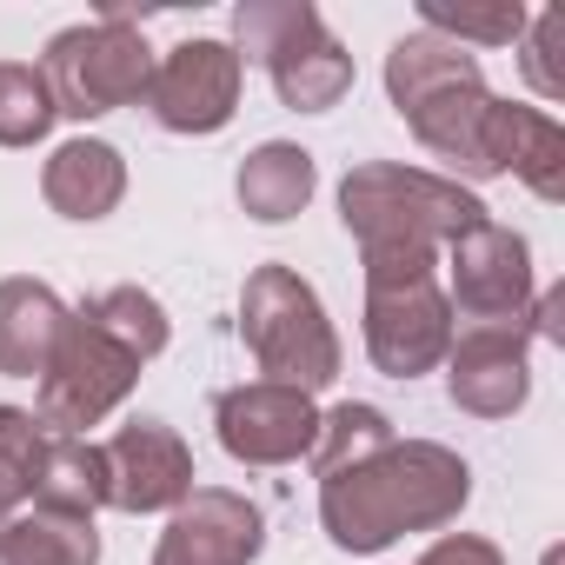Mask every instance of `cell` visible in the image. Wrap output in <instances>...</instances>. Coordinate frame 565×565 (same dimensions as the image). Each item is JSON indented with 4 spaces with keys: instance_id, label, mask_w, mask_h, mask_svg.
<instances>
[{
    "instance_id": "cell-1",
    "label": "cell",
    "mask_w": 565,
    "mask_h": 565,
    "mask_svg": "<svg viewBox=\"0 0 565 565\" xmlns=\"http://www.w3.org/2000/svg\"><path fill=\"white\" fill-rule=\"evenodd\" d=\"M472 466L439 439H386L380 452L320 479V525L340 552L373 558L406 532H439L466 512Z\"/></svg>"
},
{
    "instance_id": "cell-2",
    "label": "cell",
    "mask_w": 565,
    "mask_h": 565,
    "mask_svg": "<svg viewBox=\"0 0 565 565\" xmlns=\"http://www.w3.org/2000/svg\"><path fill=\"white\" fill-rule=\"evenodd\" d=\"M386 94L399 107V120L413 127V140L426 153H439L452 173L486 180L479 140H486V114H492V87L479 74V61L439 34H406L386 54Z\"/></svg>"
},
{
    "instance_id": "cell-3",
    "label": "cell",
    "mask_w": 565,
    "mask_h": 565,
    "mask_svg": "<svg viewBox=\"0 0 565 565\" xmlns=\"http://www.w3.org/2000/svg\"><path fill=\"white\" fill-rule=\"evenodd\" d=\"M340 220L360 239V253H373V246L446 253L459 233H472L486 220V206L446 173L399 167V160H366L340 180Z\"/></svg>"
},
{
    "instance_id": "cell-4",
    "label": "cell",
    "mask_w": 565,
    "mask_h": 565,
    "mask_svg": "<svg viewBox=\"0 0 565 565\" xmlns=\"http://www.w3.org/2000/svg\"><path fill=\"white\" fill-rule=\"evenodd\" d=\"M366 259V353L386 380H419L446 366L452 307L439 287V253L426 246H373Z\"/></svg>"
},
{
    "instance_id": "cell-5",
    "label": "cell",
    "mask_w": 565,
    "mask_h": 565,
    "mask_svg": "<svg viewBox=\"0 0 565 565\" xmlns=\"http://www.w3.org/2000/svg\"><path fill=\"white\" fill-rule=\"evenodd\" d=\"M239 340L253 353V366L273 386L294 393H320L340 380V333L320 307V294L294 266H253L246 294H239Z\"/></svg>"
},
{
    "instance_id": "cell-6",
    "label": "cell",
    "mask_w": 565,
    "mask_h": 565,
    "mask_svg": "<svg viewBox=\"0 0 565 565\" xmlns=\"http://www.w3.org/2000/svg\"><path fill=\"white\" fill-rule=\"evenodd\" d=\"M41 81H47V94H54V114H67V120H100V114H120V107L147 100L153 47H147V34L134 28V14L120 8V0H107L100 21L67 28V34L47 41Z\"/></svg>"
},
{
    "instance_id": "cell-7",
    "label": "cell",
    "mask_w": 565,
    "mask_h": 565,
    "mask_svg": "<svg viewBox=\"0 0 565 565\" xmlns=\"http://www.w3.org/2000/svg\"><path fill=\"white\" fill-rule=\"evenodd\" d=\"M134 386H140V360H134L120 340H107L87 313H67L61 347H54V360H47V373H41L34 419H41L47 433L87 439V426H100L107 413H120Z\"/></svg>"
},
{
    "instance_id": "cell-8",
    "label": "cell",
    "mask_w": 565,
    "mask_h": 565,
    "mask_svg": "<svg viewBox=\"0 0 565 565\" xmlns=\"http://www.w3.org/2000/svg\"><path fill=\"white\" fill-rule=\"evenodd\" d=\"M446 307H452V327H525L532 313V246L525 233L499 226V220H479L472 233H459L446 246Z\"/></svg>"
},
{
    "instance_id": "cell-9",
    "label": "cell",
    "mask_w": 565,
    "mask_h": 565,
    "mask_svg": "<svg viewBox=\"0 0 565 565\" xmlns=\"http://www.w3.org/2000/svg\"><path fill=\"white\" fill-rule=\"evenodd\" d=\"M213 426H220L226 459H239V466H294L320 439V406H313V393L253 380V386H226L213 399Z\"/></svg>"
},
{
    "instance_id": "cell-10",
    "label": "cell",
    "mask_w": 565,
    "mask_h": 565,
    "mask_svg": "<svg viewBox=\"0 0 565 565\" xmlns=\"http://www.w3.org/2000/svg\"><path fill=\"white\" fill-rule=\"evenodd\" d=\"M246 61L226 41H180L167 61H153L147 107L167 134H220L239 114Z\"/></svg>"
},
{
    "instance_id": "cell-11",
    "label": "cell",
    "mask_w": 565,
    "mask_h": 565,
    "mask_svg": "<svg viewBox=\"0 0 565 565\" xmlns=\"http://www.w3.org/2000/svg\"><path fill=\"white\" fill-rule=\"evenodd\" d=\"M532 333L525 327H452L446 393L472 419H512L532 393Z\"/></svg>"
},
{
    "instance_id": "cell-12",
    "label": "cell",
    "mask_w": 565,
    "mask_h": 565,
    "mask_svg": "<svg viewBox=\"0 0 565 565\" xmlns=\"http://www.w3.org/2000/svg\"><path fill=\"white\" fill-rule=\"evenodd\" d=\"M266 545V519L246 492H226V486H193L160 545H153V565H253Z\"/></svg>"
},
{
    "instance_id": "cell-13",
    "label": "cell",
    "mask_w": 565,
    "mask_h": 565,
    "mask_svg": "<svg viewBox=\"0 0 565 565\" xmlns=\"http://www.w3.org/2000/svg\"><path fill=\"white\" fill-rule=\"evenodd\" d=\"M100 459H107V505L114 512H173L193 492V446L160 419L120 426L100 446Z\"/></svg>"
},
{
    "instance_id": "cell-14",
    "label": "cell",
    "mask_w": 565,
    "mask_h": 565,
    "mask_svg": "<svg viewBox=\"0 0 565 565\" xmlns=\"http://www.w3.org/2000/svg\"><path fill=\"white\" fill-rule=\"evenodd\" d=\"M479 160H486V180L519 173L539 200H565V127H558L545 107L492 100V114H486V140H479Z\"/></svg>"
},
{
    "instance_id": "cell-15",
    "label": "cell",
    "mask_w": 565,
    "mask_h": 565,
    "mask_svg": "<svg viewBox=\"0 0 565 565\" xmlns=\"http://www.w3.org/2000/svg\"><path fill=\"white\" fill-rule=\"evenodd\" d=\"M259 67L273 74L279 107H294V114H327L353 94V54L327 34V21H307L300 34H287Z\"/></svg>"
},
{
    "instance_id": "cell-16",
    "label": "cell",
    "mask_w": 565,
    "mask_h": 565,
    "mask_svg": "<svg viewBox=\"0 0 565 565\" xmlns=\"http://www.w3.org/2000/svg\"><path fill=\"white\" fill-rule=\"evenodd\" d=\"M41 193L61 220H107L127 200V160L107 140H61L41 167Z\"/></svg>"
},
{
    "instance_id": "cell-17",
    "label": "cell",
    "mask_w": 565,
    "mask_h": 565,
    "mask_svg": "<svg viewBox=\"0 0 565 565\" xmlns=\"http://www.w3.org/2000/svg\"><path fill=\"white\" fill-rule=\"evenodd\" d=\"M67 307L47 279H0V373L8 380H41L54 347H61Z\"/></svg>"
},
{
    "instance_id": "cell-18",
    "label": "cell",
    "mask_w": 565,
    "mask_h": 565,
    "mask_svg": "<svg viewBox=\"0 0 565 565\" xmlns=\"http://www.w3.org/2000/svg\"><path fill=\"white\" fill-rule=\"evenodd\" d=\"M233 186H239L246 220L279 226V220H294V213L313 200L320 167H313V153L294 147V140H266V147H253V153L239 160V180H233Z\"/></svg>"
},
{
    "instance_id": "cell-19",
    "label": "cell",
    "mask_w": 565,
    "mask_h": 565,
    "mask_svg": "<svg viewBox=\"0 0 565 565\" xmlns=\"http://www.w3.org/2000/svg\"><path fill=\"white\" fill-rule=\"evenodd\" d=\"M0 565H100V532L81 512L28 505L0 525Z\"/></svg>"
},
{
    "instance_id": "cell-20",
    "label": "cell",
    "mask_w": 565,
    "mask_h": 565,
    "mask_svg": "<svg viewBox=\"0 0 565 565\" xmlns=\"http://www.w3.org/2000/svg\"><path fill=\"white\" fill-rule=\"evenodd\" d=\"M34 505L94 519L107 505V459H100V446L94 439H74V433H47L41 472H34Z\"/></svg>"
},
{
    "instance_id": "cell-21",
    "label": "cell",
    "mask_w": 565,
    "mask_h": 565,
    "mask_svg": "<svg viewBox=\"0 0 565 565\" xmlns=\"http://www.w3.org/2000/svg\"><path fill=\"white\" fill-rule=\"evenodd\" d=\"M81 313H87L107 340H120L140 366H147V360H160V353H167V340H173L167 307H160L147 287H107V294H94Z\"/></svg>"
},
{
    "instance_id": "cell-22",
    "label": "cell",
    "mask_w": 565,
    "mask_h": 565,
    "mask_svg": "<svg viewBox=\"0 0 565 565\" xmlns=\"http://www.w3.org/2000/svg\"><path fill=\"white\" fill-rule=\"evenodd\" d=\"M419 21H426V34H439V41H452V47H519V34H525V8L519 0H492V8H466V0H419Z\"/></svg>"
},
{
    "instance_id": "cell-23",
    "label": "cell",
    "mask_w": 565,
    "mask_h": 565,
    "mask_svg": "<svg viewBox=\"0 0 565 565\" xmlns=\"http://www.w3.org/2000/svg\"><path fill=\"white\" fill-rule=\"evenodd\" d=\"M386 439H399L393 433V419L380 413V406H366V399H347V406H333V413H320V439H313V472L327 479V472H340V466H353V459H366V452H380Z\"/></svg>"
},
{
    "instance_id": "cell-24",
    "label": "cell",
    "mask_w": 565,
    "mask_h": 565,
    "mask_svg": "<svg viewBox=\"0 0 565 565\" xmlns=\"http://www.w3.org/2000/svg\"><path fill=\"white\" fill-rule=\"evenodd\" d=\"M41 446L47 426L21 406H0V525H8L28 499H34V472H41Z\"/></svg>"
},
{
    "instance_id": "cell-25",
    "label": "cell",
    "mask_w": 565,
    "mask_h": 565,
    "mask_svg": "<svg viewBox=\"0 0 565 565\" xmlns=\"http://www.w3.org/2000/svg\"><path fill=\"white\" fill-rule=\"evenodd\" d=\"M54 94L41 81V67H21V61H0V147H34L47 140L54 127Z\"/></svg>"
},
{
    "instance_id": "cell-26",
    "label": "cell",
    "mask_w": 565,
    "mask_h": 565,
    "mask_svg": "<svg viewBox=\"0 0 565 565\" xmlns=\"http://www.w3.org/2000/svg\"><path fill=\"white\" fill-rule=\"evenodd\" d=\"M307 21H320V8H313V0H239V8H233V54L246 61H266L279 41H287V34H300Z\"/></svg>"
},
{
    "instance_id": "cell-27",
    "label": "cell",
    "mask_w": 565,
    "mask_h": 565,
    "mask_svg": "<svg viewBox=\"0 0 565 565\" xmlns=\"http://www.w3.org/2000/svg\"><path fill=\"white\" fill-rule=\"evenodd\" d=\"M558 41H565V14H558V8L532 14V21H525V34H519V67H525V81H532V94H539V100H565Z\"/></svg>"
},
{
    "instance_id": "cell-28",
    "label": "cell",
    "mask_w": 565,
    "mask_h": 565,
    "mask_svg": "<svg viewBox=\"0 0 565 565\" xmlns=\"http://www.w3.org/2000/svg\"><path fill=\"white\" fill-rule=\"evenodd\" d=\"M419 565H505V558H499V545L479 539V532H446V539H433V545L419 552Z\"/></svg>"
}]
</instances>
